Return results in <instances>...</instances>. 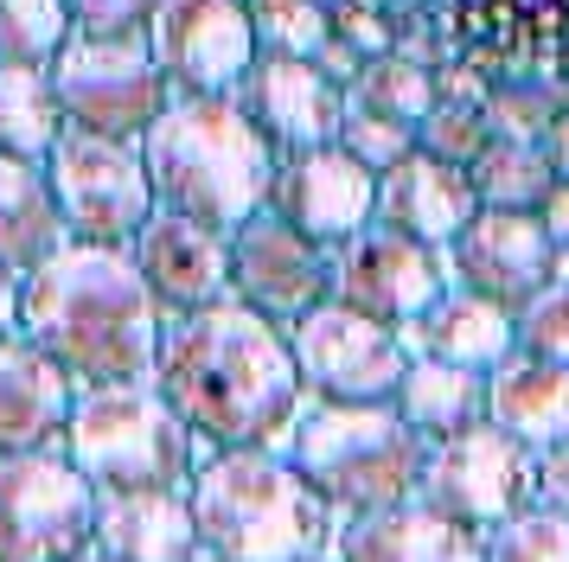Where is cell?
Masks as SVG:
<instances>
[{
	"mask_svg": "<svg viewBox=\"0 0 569 562\" xmlns=\"http://www.w3.org/2000/svg\"><path fill=\"white\" fill-rule=\"evenodd\" d=\"M480 536H487V562H569V518L538 499Z\"/></svg>",
	"mask_w": 569,
	"mask_h": 562,
	"instance_id": "obj_32",
	"label": "cell"
},
{
	"mask_svg": "<svg viewBox=\"0 0 569 562\" xmlns=\"http://www.w3.org/2000/svg\"><path fill=\"white\" fill-rule=\"evenodd\" d=\"M487 422L525 441L531 454H550L569 441V364L538 352H506L487 371Z\"/></svg>",
	"mask_w": 569,
	"mask_h": 562,
	"instance_id": "obj_23",
	"label": "cell"
},
{
	"mask_svg": "<svg viewBox=\"0 0 569 562\" xmlns=\"http://www.w3.org/2000/svg\"><path fill=\"white\" fill-rule=\"evenodd\" d=\"M512 320H518V345H525V352L569 364V281H543Z\"/></svg>",
	"mask_w": 569,
	"mask_h": 562,
	"instance_id": "obj_34",
	"label": "cell"
},
{
	"mask_svg": "<svg viewBox=\"0 0 569 562\" xmlns=\"http://www.w3.org/2000/svg\"><path fill=\"white\" fill-rule=\"evenodd\" d=\"M78 403V383L64 364L32 345L27 332L0 339V454H32V448H58L64 422Z\"/></svg>",
	"mask_w": 569,
	"mask_h": 562,
	"instance_id": "obj_20",
	"label": "cell"
},
{
	"mask_svg": "<svg viewBox=\"0 0 569 562\" xmlns=\"http://www.w3.org/2000/svg\"><path fill=\"white\" fill-rule=\"evenodd\" d=\"M97 550L116 562H192L199 556V518L186 485L148 492H97Z\"/></svg>",
	"mask_w": 569,
	"mask_h": 562,
	"instance_id": "obj_22",
	"label": "cell"
},
{
	"mask_svg": "<svg viewBox=\"0 0 569 562\" xmlns=\"http://www.w3.org/2000/svg\"><path fill=\"white\" fill-rule=\"evenodd\" d=\"M154 383L206 448H276V454H288L295 422L308 409L288 332L250 313L243 301L173 313L160 332Z\"/></svg>",
	"mask_w": 569,
	"mask_h": 562,
	"instance_id": "obj_1",
	"label": "cell"
},
{
	"mask_svg": "<svg viewBox=\"0 0 569 562\" xmlns=\"http://www.w3.org/2000/svg\"><path fill=\"white\" fill-rule=\"evenodd\" d=\"M141 160L154 179V204L231 237L250 211L269 204L282 153L257 134L237 97H173L141 134Z\"/></svg>",
	"mask_w": 569,
	"mask_h": 562,
	"instance_id": "obj_4",
	"label": "cell"
},
{
	"mask_svg": "<svg viewBox=\"0 0 569 562\" xmlns=\"http://www.w3.org/2000/svg\"><path fill=\"white\" fill-rule=\"evenodd\" d=\"M20 332L52 364H64L78 390H97V383L154 378L167 313L129 250L64 243L27 275Z\"/></svg>",
	"mask_w": 569,
	"mask_h": 562,
	"instance_id": "obj_2",
	"label": "cell"
},
{
	"mask_svg": "<svg viewBox=\"0 0 569 562\" xmlns=\"http://www.w3.org/2000/svg\"><path fill=\"white\" fill-rule=\"evenodd\" d=\"M543 153H550V173L569 179V109H557V122L543 134Z\"/></svg>",
	"mask_w": 569,
	"mask_h": 562,
	"instance_id": "obj_40",
	"label": "cell"
},
{
	"mask_svg": "<svg viewBox=\"0 0 569 562\" xmlns=\"http://www.w3.org/2000/svg\"><path fill=\"white\" fill-rule=\"evenodd\" d=\"M467 179H473V199L499 204V211H538L557 185L543 141H506V134H492L487 153L467 167Z\"/></svg>",
	"mask_w": 569,
	"mask_h": 562,
	"instance_id": "obj_28",
	"label": "cell"
},
{
	"mask_svg": "<svg viewBox=\"0 0 569 562\" xmlns=\"http://www.w3.org/2000/svg\"><path fill=\"white\" fill-rule=\"evenodd\" d=\"M346 102H352V109H371V116H390V122L422 128V116L441 102V90H436V71H429V64H416L403 51H378V58H365V71L352 77Z\"/></svg>",
	"mask_w": 569,
	"mask_h": 562,
	"instance_id": "obj_29",
	"label": "cell"
},
{
	"mask_svg": "<svg viewBox=\"0 0 569 562\" xmlns=\"http://www.w3.org/2000/svg\"><path fill=\"white\" fill-rule=\"evenodd\" d=\"M378 204V173L359 167L352 153L339 148H308V153H282L276 160V185H269V211H282L295 230H308L313 243H352L371 224Z\"/></svg>",
	"mask_w": 569,
	"mask_h": 562,
	"instance_id": "obj_17",
	"label": "cell"
},
{
	"mask_svg": "<svg viewBox=\"0 0 569 562\" xmlns=\"http://www.w3.org/2000/svg\"><path fill=\"white\" fill-rule=\"evenodd\" d=\"M538 505L569 518V441H557L550 454H538Z\"/></svg>",
	"mask_w": 569,
	"mask_h": 562,
	"instance_id": "obj_37",
	"label": "cell"
},
{
	"mask_svg": "<svg viewBox=\"0 0 569 562\" xmlns=\"http://www.w3.org/2000/svg\"><path fill=\"white\" fill-rule=\"evenodd\" d=\"M518 7H543V0H518Z\"/></svg>",
	"mask_w": 569,
	"mask_h": 562,
	"instance_id": "obj_44",
	"label": "cell"
},
{
	"mask_svg": "<svg viewBox=\"0 0 569 562\" xmlns=\"http://www.w3.org/2000/svg\"><path fill=\"white\" fill-rule=\"evenodd\" d=\"M231 301L288 332L313 307L333 301V250L262 204L231 230Z\"/></svg>",
	"mask_w": 569,
	"mask_h": 562,
	"instance_id": "obj_12",
	"label": "cell"
},
{
	"mask_svg": "<svg viewBox=\"0 0 569 562\" xmlns=\"http://www.w3.org/2000/svg\"><path fill=\"white\" fill-rule=\"evenodd\" d=\"M250 26H257V51L276 58H320L333 39V7L327 0H243Z\"/></svg>",
	"mask_w": 569,
	"mask_h": 562,
	"instance_id": "obj_30",
	"label": "cell"
},
{
	"mask_svg": "<svg viewBox=\"0 0 569 562\" xmlns=\"http://www.w3.org/2000/svg\"><path fill=\"white\" fill-rule=\"evenodd\" d=\"M308 562H339V556H308Z\"/></svg>",
	"mask_w": 569,
	"mask_h": 562,
	"instance_id": "obj_43",
	"label": "cell"
},
{
	"mask_svg": "<svg viewBox=\"0 0 569 562\" xmlns=\"http://www.w3.org/2000/svg\"><path fill=\"white\" fill-rule=\"evenodd\" d=\"M390 403L403 409V422L422 441H448V434L487 422V371L441 364V358H410V371H403Z\"/></svg>",
	"mask_w": 569,
	"mask_h": 562,
	"instance_id": "obj_26",
	"label": "cell"
},
{
	"mask_svg": "<svg viewBox=\"0 0 569 562\" xmlns=\"http://www.w3.org/2000/svg\"><path fill=\"white\" fill-rule=\"evenodd\" d=\"M71 562H116V556H109V550H97V543H90V550H78V556H71Z\"/></svg>",
	"mask_w": 569,
	"mask_h": 562,
	"instance_id": "obj_41",
	"label": "cell"
},
{
	"mask_svg": "<svg viewBox=\"0 0 569 562\" xmlns=\"http://www.w3.org/2000/svg\"><path fill=\"white\" fill-rule=\"evenodd\" d=\"M231 97L276 153L333 148L339 128H346V109H352L346 83H333L313 58H276V51H257V64L243 71Z\"/></svg>",
	"mask_w": 569,
	"mask_h": 562,
	"instance_id": "obj_16",
	"label": "cell"
},
{
	"mask_svg": "<svg viewBox=\"0 0 569 562\" xmlns=\"http://www.w3.org/2000/svg\"><path fill=\"white\" fill-rule=\"evenodd\" d=\"M288 460L339 518H365V511L410 505L422 492L429 441L403 422L397 403H308Z\"/></svg>",
	"mask_w": 569,
	"mask_h": 562,
	"instance_id": "obj_5",
	"label": "cell"
},
{
	"mask_svg": "<svg viewBox=\"0 0 569 562\" xmlns=\"http://www.w3.org/2000/svg\"><path fill=\"white\" fill-rule=\"evenodd\" d=\"M403 345L410 358H441V364H467V371H492L506 352H518V320L506 307L480 301L467 288H448L422 307L416 320H403Z\"/></svg>",
	"mask_w": 569,
	"mask_h": 562,
	"instance_id": "obj_24",
	"label": "cell"
},
{
	"mask_svg": "<svg viewBox=\"0 0 569 562\" xmlns=\"http://www.w3.org/2000/svg\"><path fill=\"white\" fill-rule=\"evenodd\" d=\"M448 255L436 243H416L403 230L365 224L352 243L333 250V301L352 313H371L385 327H403L422 307L448 294Z\"/></svg>",
	"mask_w": 569,
	"mask_h": 562,
	"instance_id": "obj_14",
	"label": "cell"
},
{
	"mask_svg": "<svg viewBox=\"0 0 569 562\" xmlns=\"http://www.w3.org/2000/svg\"><path fill=\"white\" fill-rule=\"evenodd\" d=\"M64 13L83 39H122V32H148L154 0H64Z\"/></svg>",
	"mask_w": 569,
	"mask_h": 562,
	"instance_id": "obj_36",
	"label": "cell"
},
{
	"mask_svg": "<svg viewBox=\"0 0 569 562\" xmlns=\"http://www.w3.org/2000/svg\"><path fill=\"white\" fill-rule=\"evenodd\" d=\"M339 562H487V536L429 511L422 499L365 518H339L333 536Z\"/></svg>",
	"mask_w": 569,
	"mask_h": 562,
	"instance_id": "obj_21",
	"label": "cell"
},
{
	"mask_svg": "<svg viewBox=\"0 0 569 562\" xmlns=\"http://www.w3.org/2000/svg\"><path fill=\"white\" fill-rule=\"evenodd\" d=\"M71 466L97 492H148V485H192V466L206 460V441L186 429L154 378L97 383L78 390L64 441Z\"/></svg>",
	"mask_w": 569,
	"mask_h": 562,
	"instance_id": "obj_6",
	"label": "cell"
},
{
	"mask_svg": "<svg viewBox=\"0 0 569 562\" xmlns=\"http://www.w3.org/2000/svg\"><path fill=\"white\" fill-rule=\"evenodd\" d=\"M192 562H218V556H206V550H199V556H192Z\"/></svg>",
	"mask_w": 569,
	"mask_h": 562,
	"instance_id": "obj_42",
	"label": "cell"
},
{
	"mask_svg": "<svg viewBox=\"0 0 569 562\" xmlns=\"http://www.w3.org/2000/svg\"><path fill=\"white\" fill-rule=\"evenodd\" d=\"M473 211H480V199H473V179H467V167L436 160L429 148H416V153H403L397 167H385V173H378L371 224L403 230V237H416V243H436V250H448V243H455V230H461Z\"/></svg>",
	"mask_w": 569,
	"mask_h": 562,
	"instance_id": "obj_19",
	"label": "cell"
},
{
	"mask_svg": "<svg viewBox=\"0 0 569 562\" xmlns=\"http://www.w3.org/2000/svg\"><path fill=\"white\" fill-rule=\"evenodd\" d=\"M339 148L352 153L359 167L385 173V167H397L403 153H416V128H410V122H390V116H371V109H346Z\"/></svg>",
	"mask_w": 569,
	"mask_h": 562,
	"instance_id": "obj_35",
	"label": "cell"
},
{
	"mask_svg": "<svg viewBox=\"0 0 569 562\" xmlns=\"http://www.w3.org/2000/svg\"><path fill=\"white\" fill-rule=\"evenodd\" d=\"M46 185H52V204L64 218V243L129 250L141 224L154 218V179H148L141 141L64 128L58 148L46 153Z\"/></svg>",
	"mask_w": 569,
	"mask_h": 562,
	"instance_id": "obj_7",
	"label": "cell"
},
{
	"mask_svg": "<svg viewBox=\"0 0 569 562\" xmlns=\"http://www.w3.org/2000/svg\"><path fill=\"white\" fill-rule=\"evenodd\" d=\"M20 301H27V275L0 269V339H7V332H20Z\"/></svg>",
	"mask_w": 569,
	"mask_h": 562,
	"instance_id": "obj_39",
	"label": "cell"
},
{
	"mask_svg": "<svg viewBox=\"0 0 569 562\" xmlns=\"http://www.w3.org/2000/svg\"><path fill=\"white\" fill-rule=\"evenodd\" d=\"M492 141V122L480 102H436L422 128H416V148H429L436 160H455V167H473Z\"/></svg>",
	"mask_w": 569,
	"mask_h": 562,
	"instance_id": "obj_33",
	"label": "cell"
},
{
	"mask_svg": "<svg viewBox=\"0 0 569 562\" xmlns=\"http://www.w3.org/2000/svg\"><path fill=\"white\" fill-rule=\"evenodd\" d=\"M46 71H52L64 128H83V134L141 141L160 122V109L173 102V83H167V71L148 51V32H122V39L71 32Z\"/></svg>",
	"mask_w": 569,
	"mask_h": 562,
	"instance_id": "obj_8",
	"label": "cell"
},
{
	"mask_svg": "<svg viewBox=\"0 0 569 562\" xmlns=\"http://www.w3.org/2000/svg\"><path fill=\"white\" fill-rule=\"evenodd\" d=\"M148 51L173 97H231L257 64V26L243 0H154Z\"/></svg>",
	"mask_w": 569,
	"mask_h": 562,
	"instance_id": "obj_13",
	"label": "cell"
},
{
	"mask_svg": "<svg viewBox=\"0 0 569 562\" xmlns=\"http://www.w3.org/2000/svg\"><path fill=\"white\" fill-rule=\"evenodd\" d=\"M416 499L441 518L467 524V531H492L499 518H512L538 499V454L525 441H512L506 429L473 422L448 441H429Z\"/></svg>",
	"mask_w": 569,
	"mask_h": 562,
	"instance_id": "obj_11",
	"label": "cell"
},
{
	"mask_svg": "<svg viewBox=\"0 0 569 562\" xmlns=\"http://www.w3.org/2000/svg\"><path fill=\"white\" fill-rule=\"evenodd\" d=\"M64 134L52 71L46 64H0V153L46 167V153Z\"/></svg>",
	"mask_w": 569,
	"mask_h": 562,
	"instance_id": "obj_27",
	"label": "cell"
},
{
	"mask_svg": "<svg viewBox=\"0 0 569 562\" xmlns=\"http://www.w3.org/2000/svg\"><path fill=\"white\" fill-rule=\"evenodd\" d=\"M71 39L64 0H0V64H52Z\"/></svg>",
	"mask_w": 569,
	"mask_h": 562,
	"instance_id": "obj_31",
	"label": "cell"
},
{
	"mask_svg": "<svg viewBox=\"0 0 569 562\" xmlns=\"http://www.w3.org/2000/svg\"><path fill=\"white\" fill-rule=\"evenodd\" d=\"M186 492L199 518V550L218 562L333 556L339 511L276 448H206Z\"/></svg>",
	"mask_w": 569,
	"mask_h": 562,
	"instance_id": "obj_3",
	"label": "cell"
},
{
	"mask_svg": "<svg viewBox=\"0 0 569 562\" xmlns=\"http://www.w3.org/2000/svg\"><path fill=\"white\" fill-rule=\"evenodd\" d=\"M141 281L154 288L160 313H199L211 301H231V237L224 230L180 218V211H160L141 224V237L129 243Z\"/></svg>",
	"mask_w": 569,
	"mask_h": 562,
	"instance_id": "obj_18",
	"label": "cell"
},
{
	"mask_svg": "<svg viewBox=\"0 0 569 562\" xmlns=\"http://www.w3.org/2000/svg\"><path fill=\"white\" fill-rule=\"evenodd\" d=\"M288 345H295V371H301L308 403H390L403 371H410L403 332L339 301L295 320Z\"/></svg>",
	"mask_w": 569,
	"mask_h": 562,
	"instance_id": "obj_10",
	"label": "cell"
},
{
	"mask_svg": "<svg viewBox=\"0 0 569 562\" xmlns=\"http://www.w3.org/2000/svg\"><path fill=\"white\" fill-rule=\"evenodd\" d=\"M543 230H550V243H557V255H569V179H557L550 185V199L538 204Z\"/></svg>",
	"mask_w": 569,
	"mask_h": 562,
	"instance_id": "obj_38",
	"label": "cell"
},
{
	"mask_svg": "<svg viewBox=\"0 0 569 562\" xmlns=\"http://www.w3.org/2000/svg\"><path fill=\"white\" fill-rule=\"evenodd\" d=\"M52 250H64V218L52 204L46 167L0 153V269L32 275Z\"/></svg>",
	"mask_w": 569,
	"mask_h": 562,
	"instance_id": "obj_25",
	"label": "cell"
},
{
	"mask_svg": "<svg viewBox=\"0 0 569 562\" xmlns=\"http://www.w3.org/2000/svg\"><path fill=\"white\" fill-rule=\"evenodd\" d=\"M97 543V485L64 448L0 454V562H71Z\"/></svg>",
	"mask_w": 569,
	"mask_h": 562,
	"instance_id": "obj_9",
	"label": "cell"
},
{
	"mask_svg": "<svg viewBox=\"0 0 569 562\" xmlns=\"http://www.w3.org/2000/svg\"><path fill=\"white\" fill-rule=\"evenodd\" d=\"M441 255H448L455 288L506 307V313H518L557 269V243H550L538 211H499V204H480Z\"/></svg>",
	"mask_w": 569,
	"mask_h": 562,
	"instance_id": "obj_15",
	"label": "cell"
}]
</instances>
